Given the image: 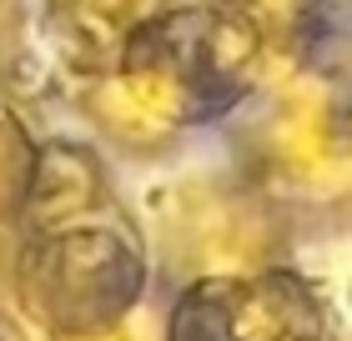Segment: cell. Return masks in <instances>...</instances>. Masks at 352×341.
I'll return each mask as SVG.
<instances>
[{
    "mask_svg": "<svg viewBox=\"0 0 352 341\" xmlns=\"http://www.w3.org/2000/svg\"><path fill=\"white\" fill-rule=\"evenodd\" d=\"M262 25L232 0H156L101 71L91 106L126 141H162L232 110L262 75Z\"/></svg>",
    "mask_w": 352,
    "mask_h": 341,
    "instance_id": "1",
    "label": "cell"
},
{
    "mask_svg": "<svg viewBox=\"0 0 352 341\" xmlns=\"http://www.w3.org/2000/svg\"><path fill=\"white\" fill-rule=\"evenodd\" d=\"M146 281V256L121 216L96 206L66 221H45L21 251V301L36 327L56 336H101L131 311Z\"/></svg>",
    "mask_w": 352,
    "mask_h": 341,
    "instance_id": "2",
    "label": "cell"
},
{
    "mask_svg": "<svg viewBox=\"0 0 352 341\" xmlns=\"http://www.w3.org/2000/svg\"><path fill=\"white\" fill-rule=\"evenodd\" d=\"M171 341H322V306L292 271L206 276L176 301Z\"/></svg>",
    "mask_w": 352,
    "mask_h": 341,
    "instance_id": "3",
    "label": "cell"
},
{
    "mask_svg": "<svg viewBox=\"0 0 352 341\" xmlns=\"http://www.w3.org/2000/svg\"><path fill=\"white\" fill-rule=\"evenodd\" d=\"M156 0H51V30L81 71H111L121 40Z\"/></svg>",
    "mask_w": 352,
    "mask_h": 341,
    "instance_id": "4",
    "label": "cell"
},
{
    "mask_svg": "<svg viewBox=\"0 0 352 341\" xmlns=\"http://www.w3.org/2000/svg\"><path fill=\"white\" fill-rule=\"evenodd\" d=\"M272 151L297 181L307 186H342V171H347V151H342V136H338V121L332 110L317 101V95H302L277 116L272 126Z\"/></svg>",
    "mask_w": 352,
    "mask_h": 341,
    "instance_id": "5",
    "label": "cell"
},
{
    "mask_svg": "<svg viewBox=\"0 0 352 341\" xmlns=\"http://www.w3.org/2000/svg\"><path fill=\"white\" fill-rule=\"evenodd\" d=\"M186 251L212 276H242V271H257V261L267 256V226L242 201H212L191 216Z\"/></svg>",
    "mask_w": 352,
    "mask_h": 341,
    "instance_id": "6",
    "label": "cell"
},
{
    "mask_svg": "<svg viewBox=\"0 0 352 341\" xmlns=\"http://www.w3.org/2000/svg\"><path fill=\"white\" fill-rule=\"evenodd\" d=\"M36 141L21 126L15 110L0 106V221L10 216L15 206H25V191H30V176H36Z\"/></svg>",
    "mask_w": 352,
    "mask_h": 341,
    "instance_id": "7",
    "label": "cell"
},
{
    "mask_svg": "<svg viewBox=\"0 0 352 341\" xmlns=\"http://www.w3.org/2000/svg\"><path fill=\"white\" fill-rule=\"evenodd\" d=\"M236 10H247L257 25H267V21H287V15H297V10H307L312 0H232Z\"/></svg>",
    "mask_w": 352,
    "mask_h": 341,
    "instance_id": "8",
    "label": "cell"
},
{
    "mask_svg": "<svg viewBox=\"0 0 352 341\" xmlns=\"http://www.w3.org/2000/svg\"><path fill=\"white\" fill-rule=\"evenodd\" d=\"M101 341H131L126 331H101Z\"/></svg>",
    "mask_w": 352,
    "mask_h": 341,
    "instance_id": "9",
    "label": "cell"
}]
</instances>
